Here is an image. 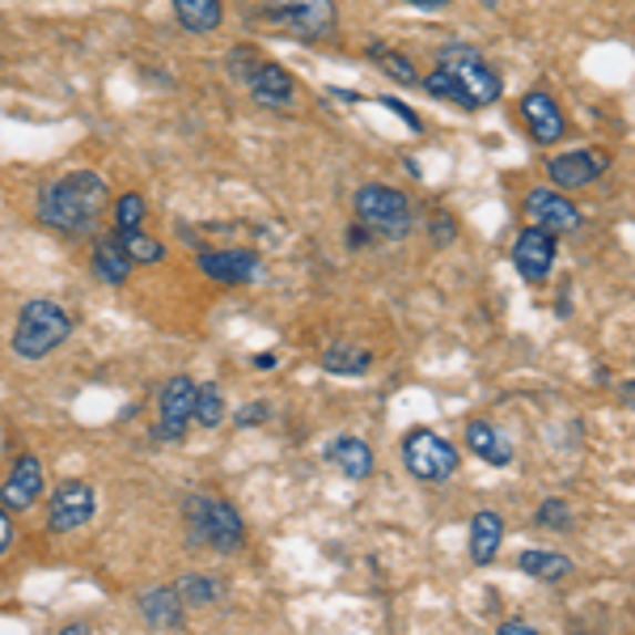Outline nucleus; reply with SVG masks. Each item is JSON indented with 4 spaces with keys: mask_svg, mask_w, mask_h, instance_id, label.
Instances as JSON below:
<instances>
[{
    "mask_svg": "<svg viewBox=\"0 0 635 635\" xmlns=\"http://www.w3.org/2000/svg\"><path fill=\"white\" fill-rule=\"evenodd\" d=\"M467 445H471L488 467H509V462H513V441L488 420L467 423Z\"/></svg>",
    "mask_w": 635,
    "mask_h": 635,
    "instance_id": "f3484780",
    "label": "nucleus"
},
{
    "mask_svg": "<svg viewBox=\"0 0 635 635\" xmlns=\"http://www.w3.org/2000/svg\"><path fill=\"white\" fill-rule=\"evenodd\" d=\"M39 495H43V462L34 453H22L4 479V488H0V504L4 509H30Z\"/></svg>",
    "mask_w": 635,
    "mask_h": 635,
    "instance_id": "4468645a",
    "label": "nucleus"
},
{
    "mask_svg": "<svg viewBox=\"0 0 635 635\" xmlns=\"http://www.w3.org/2000/svg\"><path fill=\"white\" fill-rule=\"evenodd\" d=\"M174 18L191 34H212L225 22V0H174Z\"/></svg>",
    "mask_w": 635,
    "mask_h": 635,
    "instance_id": "6ab92c4d",
    "label": "nucleus"
},
{
    "mask_svg": "<svg viewBox=\"0 0 635 635\" xmlns=\"http://www.w3.org/2000/svg\"><path fill=\"white\" fill-rule=\"evenodd\" d=\"M407 4H416V9H441L449 0H407Z\"/></svg>",
    "mask_w": 635,
    "mask_h": 635,
    "instance_id": "4c0bfd02",
    "label": "nucleus"
},
{
    "mask_svg": "<svg viewBox=\"0 0 635 635\" xmlns=\"http://www.w3.org/2000/svg\"><path fill=\"white\" fill-rule=\"evenodd\" d=\"M183 513H187L191 539L195 542H204V546L221 551V555H229V551L242 546V518H237V509L229 500H216V495H187Z\"/></svg>",
    "mask_w": 635,
    "mask_h": 635,
    "instance_id": "20e7f679",
    "label": "nucleus"
},
{
    "mask_svg": "<svg viewBox=\"0 0 635 635\" xmlns=\"http://www.w3.org/2000/svg\"><path fill=\"white\" fill-rule=\"evenodd\" d=\"M500 539H504V521H500V513H492V509L474 513V521H471V560L474 564H492L495 551H500Z\"/></svg>",
    "mask_w": 635,
    "mask_h": 635,
    "instance_id": "aec40b11",
    "label": "nucleus"
},
{
    "mask_svg": "<svg viewBox=\"0 0 635 635\" xmlns=\"http://www.w3.org/2000/svg\"><path fill=\"white\" fill-rule=\"evenodd\" d=\"M191 420L199 423V428H216V423L225 420V399H221V390H216L212 381L195 390V411H191Z\"/></svg>",
    "mask_w": 635,
    "mask_h": 635,
    "instance_id": "393cba45",
    "label": "nucleus"
},
{
    "mask_svg": "<svg viewBox=\"0 0 635 635\" xmlns=\"http://www.w3.org/2000/svg\"><path fill=\"white\" fill-rule=\"evenodd\" d=\"M174 588H178L183 606H208V602H216V597H221V585H216L212 576H183Z\"/></svg>",
    "mask_w": 635,
    "mask_h": 635,
    "instance_id": "a878e982",
    "label": "nucleus"
},
{
    "mask_svg": "<svg viewBox=\"0 0 635 635\" xmlns=\"http://www.w3.org/2000/svg\"><path fill=\"white\" fill-rule=\"evenodd\" d=\"M106 204H111L106 178L94 170H72L64 178H51L48 187L39 191V221L55 234L85 237L94 234Z\"/></svg>",
    "mask_w": 635,
    "mask_h": 635,
    "instance_id": "f257e3e1",
    "label": "nucleus"
},
{
    "mask_svg": "<svg viewBox=\"0 0 635 635\" xmlns=\"http://www.w3.org/2000/svg\"><path fill=\"white\" fill-rule=\"evenodd\" d=\"M432 237H437V242H449V237H453V221H445V216H441V221L432 225Z\"/></svg>",
    "mask_w": 635,
    "mask_h": 635,
    "instance_id": "c9c22d12",
    "label": "nucleus"
},
{
    "mask_svg": "<svg viewBox=\"0 0 635 635\" xmlns=\"http://www.w3.org/2000/svg\"><path fill=\"white\" fill-rule=\"evenodd\" d=\"M144 199L136 195V191H127V195H119L115 199V229L119 234H136L144 225Z\"/></svg>",
    "mask_w": 635,
    "mask_h": 635,
    "instance_id": "bb28decb",
    "label": "nucleus"
},
{
    "mask_svg": "<svg viewBox=\"0 0 635 635\" xmlns=\"http://www.w3.org/2000/svg\"><path fill=\"white\" fill-rule=\"evenodd\" d=\"M9 542H13V521H9V509H0V555L9 551Z\"/></svg>",
    "mask_w": 635,
    "mask_h": 635,
    "instance_id": "72a5a7b5",
    "label": "nucleus"
},
{
    "mask_svg": "<svg viewBox=\"0 0 635 635\" xmlns=\"http://www.w3.org/2000/svg\"><path fill=\"white\" fill-rule=\"evenodd\" d=\"M267 416H272V407H267V402H250V407H242V411H237V428H259Z\"/></svg>",
    "mask_w": 635,
    "mask_h": 635,
    "instance_id": "2f4dec72",
    "label": "nucleus"
},
{
    "mask_svg": "<svg viewBox=\"0 0 635 635\" xmlns=\"http://www.w3.org/2000/svg\"><path fill=\"white\" fill-rule=\"evenodd\" d=\"M495 635H539V632H534L530 623H521V618H513V623H504V627H500V632H495Z\"/></svg>",
    "mask_w": 635,
    "mask_h": 635,
    "instance_id": "f704fd0d",
    "label": "nucleus"
},
{
    "mask_svg": "<svg viewBox=\"0 0 635 635\" xmlns=\"http://www.w3.org/2000/svg\"><path fill=\"white\" fill-rule=\"evenodd\" d=\"M525 216L546 234H576L581 229V212H576V204H567L560 191L534 187L525 195Z\"/></svg>",
    "mask_w": 635,
    "mask_h": 635,
    "instance_id": "9d476101",
    "label": "nucleus"
},
{
    "mask_svg": "<svg viewBox=\"0 0 635 635\" xmlns=\"http://www.w3.org/2000/svg\"><path fill=\"white\" fill-rule=\"evenodd\" d=\"M423 90L432 98H445V102H458L467 111H479V106H492L500 98V76L495 69L467 43H449L441 48V60H437V72L423 81Z\"/></svg>",
    "mask_w": 635,
    "mask_h": 635,
    "instance_id": "f03ea898",
    "label": "nucleus"
},
{
    "mask_svg": "<svg viewBox=\"0 0 635 635\" xmlns=\"http://www.w3.org/2000/svg\"><path fill=\"white\" fill-rule=\"evenodd\" d=\"M518 564L525 576H539V581H564L572 572V560L560 555V551H521Z\"/></svg>",
    "mask_w": 635,
    "mask_h": 635,
    "instance_id": "5701e85b",
    "label": "nucleus"
},
{
    "mask_svg": "<svg viewBox=\"0 0 635 635\" xmlns=\"http://www.w3.org/2000/svg\"><path fill=\"white\" fill-rule=\"evenodd\" d=\"M567 521H572V509H567L564 500H542V504H539V525L567 530Z\"/></svg>",
    "mask_w": 635,
    "mask_h": 635,
    "instance_id": "c756f323",
    "label": "nucleus"
},
{
    "mask_svg": "<svg viewBox=\"0 0 635 635\" xmlns=\"http://www.w3.org/2000/svg\"><path fill=\"white\" fill-rule=\"evenodd\" d=\"M402 467L420 483H437V479H449V474L458 471V449L449 445L445 437H437L428 428H416L402 441Z\"/></svg>",
    "mask_w": 635,
    "mask_h": 635,
    "instance_id": "423d86ee",
    "label": "nucleus"
},
{
    "mask_svg": "<svg viewBox=\"0 0 635 635\" xmlns=\"http://www.w3.org/2000/svg\"><path fill=\"white\" fill-rule=\"evenodd\" d=\"M60 635H90V632H85V627H64Z\"/></svg>",
    "mask_w": 635,
    "mask_h": 635,
    "instance_id": "58836bf2",
    "label": "nucleus"
},
{
    "mask_svg": "<svg viewBox=\"0 0 635 635\" xmlns=\"http://www.w3.org/2000/svg\"><path fill=\"white\" fill-rule=\"evenodd\" d=\"M330 462L348 474V479H369V474H373V449L365 445L360 437H339V441L330 445Z\"/></svg>",
    "mask_w": 635,
    "mask_h": 635,
    "instance_id": "4be33fe9",
    "label": "nucleus"
},
{
    "mask_svg": "<svg viewBox=\"0 0 635 635\" xmlns=\"http://www.w3.org/2000/svg\"><path fill=\"white\" fill-rule=\"evenodd\" d=\"M521 115H525V127H530V136H534L539 144L564 141L567 119H564V111H560V102H555L551 94H542V90L525 94L521 98Z\"/></svg>",
    "mask_w": 635,
    "mask_h": 635,
    "instance_id": "ddd939ff",
    "label": "nucleus"
},
{
    "mask_svg": "<svg viewBox=\"0 0 635 635\" xmlns=\"http://www.w3.org/2000/svg\"><path fill=\"white\" fill-rule=\"evenodd\" d=\"M267 18L288 25L293 34H327L335 22V0H267Z\"/></svg>",
    "mask_w": 635,
    "mask_h": 635,
    "instance_id": "6e6552de",
    "label": "nucleus"
},
{
    "mask_svg": "<svg viewBox=\"0 0 635 635\" xmlns=\"http://www.w3.org/2000/svg\"><path fill=\"white\" fill-rule=\"evenodd\" d=\"M369 55H373L377 64L390 72V76L407 81V85H411V81H420V76H416V64H411V60H402V55H395V51H386L381 43H373V48H369Z\"/></svg>",
    "mask_w": 635,
    "mask_h": 635,
    "instance_id": "c85d7f7f",
    "label": "nucleus"
},
{
    "mask_svg": "<svg viewBox=\"0 0 635 635\" xmlns=\"http://www.w3.org/2000/svg\"><path fill=\"white\" fill-rule=\"evenodd\" d=\"M94 276L102 284H127L132 276V259H127V250H123V242L119 237H102L94 246Z\"/></svg>",
    "mask_w": 635,
    "mask_h": 635,
    "instance_id": "412c9836",
    "label": "nucleus"
},
{
    "mask_svg": "<svg viewBox=\"0 0 635 635\" xmlns=\"http://www.w3.org/2000/svg\"><path fill=\"white\" fill-rule=\"evenodd\" d=\"M195 381L191 377H170L162 386V423H157V437L162 441H178L183 428H187L191 411H195Z\"/></svg>",
    "mask_w": 635,
    "mask_h": 635,
    "instance_id": "9b49d317",
    "label": "nucleus"
},
{
    "mask_svg": "<svg viewBox=\"0 0 635 635\" xmlns=\"http://www.w3.org/2000/svg\"><path fill=\"white\" fill-rule=\"evenodd\" d=\"M119 242H123V250H127V259H132V263H162L165 259L162 242L144 237L141 229H136V234H119Z\"/></svg>",
    "mask_w": 635,
    "mask_h": 635,
    "instance_id": "cd10ccee",
    "label": "nucleus"
},
{
    "mask_svg": "<svg viewBox=\"0 0 635 635\" xmlns=\"http://www.w3.org/2000/svg\"><path fill=\"white\" fill-rule=\"evenodd\" d=\"M513 263L530 284H542L555 267V234H546L539 225L521 229L518 242H513Z\"/></svg>",
    "mask_w": 635,
    "mask_h": 635,
    "instance_id": "1a4fd4ad",
    "label": "nucleus"
},
{
    "mask_svg": "<svg viewBox=\"0 0 635 635\" xmlns=\"http://www.w3.org/2000/svg\"><path fill=\"white\" fill-rule=\"evenodd\" d=\"M72 335V314L64 306H55L48 297L25 301L18 322H13V352L22 360H43L51 356L64 339Z\"/></svg>",
    "mask_w": 635,
    "mask_h": 635,
    "instance_id": "7ed1b4c3",
    "label": "nucleus"
},
{
    "mask_svg": "<svg viewBox=\"0 0 635 635\" xmlns=\"http://www.w3.org/2000/svg\"><path fill=\"white\" fill-rule=\"evenodd\" d=\"M199 272L216 284H246L259 276V255L255 250H204Z\"/></svg>",
    "mask_w": 635,
    "mask_h": 635,
    "instance_id": "2eb2a0df",
    "label": "nucleus"
},
{
    "mask_svg": "<svg viewBox=\"0 0 635 635\" xmlns=\"http://www.w3.org/2000/svg\"><path fill=\"white\" fill-rule=\"evenodd\" d=\"M246 90L255 94V102H259V106H288L297 85H293V76H288L280 64H267V60H263Z\"/></svg>",
    "mask_w": 635,
    "mask_h": 635,
    "instance_id": "a211bd4d",
    "label": "nucleus"
},
{
    "mask_svg": "<svg viewBox=\"0 0 635 635\" xmlns=\"http://www.w3.org/2000/svg\"><path fill=\"white\" fill-rule=\"evenodd\" d=\"M136 611L144 614V623H148V627L165 632V627H178V623H183V597H178V588L153 585L136 597Z\"/></svg>",
    "mask_w": 635,
    "mask_h": 635,
    "instance_id": "dca6fc26",
    "label": "nucleus"
},
{
    "mask_svg": "<svg viewBox=\"0 0 635 635\" xmlns=\"http://www.w3.org/2000/svg\"><path fill=\"white\" fill-rule=\"evenodd\" d=\"M618 390H623V402H627V407H632V411H635V381H623Z\"/></svg>",
    "mask_w": 635,
    "mask_h": 635,
    "instance_id": "e433bc0d",
    "label": "nucleus"
},
{
    "mask_svg": "<svg viewBox=\"0 0 635 635\" xmlns=\"http://www.w3.org/2000/svg\"><path fill=\"white\" fill-rule=\"evenodd\" d=\"M606 165H611L606 153H597V148H576V153H560V157H551L546 174H551V183H555V187L576 191V187H588Z\"/></svg>",
    "mask_w": 635,
    "mask_h": 635,
    "instance_id": "f8f14e48",
    "label": "nucleus"
},
{
    "mask_svg": "<svg viewBox=\"0 0 635 635\" xmlns=\"http://www.w3.org/2000/svg\"><path fill=\"white\" fill-rule=\"evenodd\" d=\"M356 221L381 237H407L411 225H416L407 195L381 187V183H369V187L356 191Z\"/></svg>",
    "mask_w": 635,
    "mask_h": 635,
    "instance_id": "39448f33",
    "label": "nucleus"
},
{
    "mask_svg": "<svg viewBox=\"0 0 635 635\" xmlns=\"http://www.w3.org/2000/svg\"><path fill=\"white\" fill-rule=\"evenodd\" d=\"M94 488L81 483V479H64L55 492H51L48 504V525L55 534H69V530H81L85 521L94 518Z\"/></svg>",
    "mask_w": 635,
    "mask_h": 635,
    "instance_id": "0eeeda50",
    "label": "nucleus"
},
{
    "mask_svg": "<svg viewBox=\"0 0 635 635\" xmlns=\"http://www.w3.org/2000/svg\"><path fill=\"white\" fill-rule=\"evenodd\" d=\"M381 102H386V106H390V111H395V115H399L411 132H420V119H416V111H411L407 102H399V98H381Z\"/></svg>",
    "mask_w": 635,
    "mask_h": 635,
    "instance_id": "473e14b6",
    "label": "nucleus"
},
{
    "mask_svg": "<svg viewBox=\"0 0 635 635\" xmlns=\"http://www.w3.org/2000/svg\"><path fill=\"white\" fill-rule=\"evenodd\" d=\"M369 365H373V352L348 348V344H335V348H327V356H322V369H327V373H365Z\"/></svg>",
    "mask_w": 635,
    "mask_h": 635,
    "instance_id": "b1692460",
    "label": "nucleus"
},
{
    "mask_svg": "<svg viewBox=\"0 0 635 635\" xmlns=\"http://www.w3.org/2000/svg\"><path fill=\"white\" fill-rule=\"evenodd\" d=\"M259 64H263V60L250 48H237L234 55H229V72H234L242 85H250V76H255V69H259Z\"/></svg>",
    "mask_w": 635,
    "mask_h": 635,
    "instance_id": "7c9ffc66",
    "label": "nucleus"
}]
</instances>
